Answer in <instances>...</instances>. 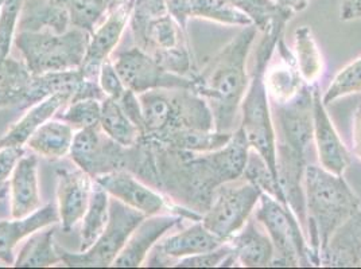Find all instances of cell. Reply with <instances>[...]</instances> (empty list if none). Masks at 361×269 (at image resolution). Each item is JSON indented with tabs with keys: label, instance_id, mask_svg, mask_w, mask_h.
I'll list each match as a JSON object with an SVG mask.
<instances>
[{
	"label": "cell",
	"instance_id": "obj_1",
	"mask_svg": "<svg viewBox=\"0 0 361 269\" xmlns=\"http://www.w3.org/2000/svg\"><path fill=\"white\" fill-rule=\"evenodd\" d=\"M150 140L157 158L158 190L200 215L211 208L221 184L241 178L251 150L240 127L223 149L211 152L180 150Z\"/></svg>",
	"mask_w": 361,
	"mask_h": 269
},
{
	"label": "cell",
	"instance_id": "obj_2",
	"mask_svg": "<svg viewBox=\"0 0 361 269\" xmlns=\"http://www.w3.org/2000/svg\"><path fill=\"white\" fill-rule=\"evenodd\" d=\"M271 115L275 128L278 180L287 205L297 215L303 232H306L303 177L309 150L314 143L313 85L306 84L294 99L285 104H272Z\"/></svg>",
	"mask_w": 361,
	"mask_h": 269
},
{
	"label": "cell",
	"instance_id": "obj_3",
	"mask_svg": "<svg viewBox=\"0 0 361 269\" xmlns=\"http://www.w3.org/2000/svg\"><path fill=\"white\" fill-rule=\"evenodd\" d=\"M254 25L243 27L192 77L193 92L211 108L214 131L235 132L241 101L250 84L247 60L256 38Z\"/></svg>",
	"mask_w": 361,
	"mask_h": 269
},
{
	"label": "cell",
	"instance_id": "obj_4",
	"mask_svg": "<svg viewBox=\"0 0 361 269\" xmlns=\"http://www.w3.org/2000/svg\"><path fill=\"white\" fill-rule=\"evenodd\" d=\"M306 239L319 260L334 230L360 210V199L344 180L321 165H307L303 177Z\"/></svg>",
	"mask_w": 361,
	"mask_h": 269
},
{
	"label": "cell",
	"instance_id": "obj_5",
	"mask_svg": "<svg viewBox=\"0 0 361 269\" xmlns=\"http://www.w3.org/2000/svg\"><path fill=\"white\" fill-rule=\"evenodd\" d=\"M287 23L288 22L286 20H275L263 32V38L256 47L255 62L250 77V84L240 105L241 131L245 134L250 147L259 152L267 165H270L276 180L275 128L264 75L276 44L283 37Z\"/></svg>",
	"mask_w": 361,
	"mask_h": 269
},
{
	"label": "cell",
	"instance_id": "obj_6",
	"mask_svg": "<svg viewBox=\"0 0 361 269\" xmlns=\"http://www.w3.org/2000/svg\"><path fill=\"white\" fill-rule=\"evenodd\" d=\"M137 96L143 111L146 136L176 130H214L209 105L192 89H152Z\"/></svg>",
	"mask_w": 361,
	"mask_h": 269
},
{
	"label": "cell",
	"instance_id": "obj_7",
	"mask_svg": "<svg viewBox=\"0 0 361 269\" xmlns=\"http://www.w3.org/2000/svg\"><path fill=\"white\" fill-rule=\"evenodd\" d=\"M254 217L263 225L272 241L275 256L271 267H319V260L288 205L262 193Z\"/></svg>",
	"mask_w": 361,
	"mask_h": 269
},
{
	"label": "cell",
	"instance_id": "obj_8",
	"mask_svg": "<svg viewBox=\"0 0 361 269\" xmlns=\"http://www.w3.org/2000/svg\"><path fill=\"white\" fill-rule=\"evenodd\" d=\"M88 31L73 29L62 34L51 31H19L16 44L31 75L78 69L85 57Z\"/></svg>",
	"mask_w": 361,
	"mask_h": 269
},
{
	"label": "cell",
	"instance_id": "obj_9",
	"mask_svg": "<svg viewBox=\"0 0 361 269\" xmlns=\"http://www.w3.org/2000/svg\"><path fill=\"white\" fill-rule=\"evenodd\" d=\"M147 215L134 209L119 199L109 202V221L102 236L90 249L72 254L59 246L61 261L68 267H109L119 256L130 236Z\"/></svg>",
	"mask_w": 361,
	"mask_h": 269
},
{
	"label": "cell",
	"instance_id": "obj_10",
	"mask_svg": "<svg viewBox=\"0 0 361 269\" xmlns=\"http://www.w3.org/2000/svg\"><path fill=\"white\" fill-rule=\"evenodd\" d=\"M262 190L243 178L221 184L211 208L201 223L214 236L226 242L235 236L254 214Z\"/></svg>",
	"mask_w": 361,
	"mask_h": 269
},
{
	"label": "cell",
	"instance_id": "obj_11",
	"mask_svg": "<svg viewBox=\"0 0 361 269\" xmlns=\"http://www.w3.org/2000/svg\"><path fill=\"white\" fill-rule=\"evenodd\" d=\"M71 155L90 177L126 170L128 147L115 142L103 131L102 125L80 130L73 137Z\"/></svg>",
	"mask_w": 361,
	"mask_h": 269
},
{
	"label": "cell",
	"instance_id": "obj_12",
	"mask_svg": "<svg viewBox=\"0 0 361 269\" xmlns=\"http://www.w3.org/2000/svg\"><path fill=\"white\" fill-rule=\"evenodd\" d=\"M114 66L124 85L136 94L152 89L183 88L193 90V80L190 77L167 72L139 47L119 53Z\"/></svg>",
	"mask_w": 361,
	"mask_h": 269
},
{
	"label": "cell",
	"instance_id": "obj_13",
	"mask_svg": "<svg viewBox=\"0 0 361 269\" xmlns=\"http://www.w3.org/2000/svg\"><path fill=\"white\" fill-rule=\"evenodd\" d=\"M313 134L321 167L336 175H344L350 163L349 152L322 103L318 84L313 85Z\"/></svg>",
	"mask_w": 361,
	"mask_h": 269
},
{
	"label": "cell",
	"instance_id": "obj_14",
	"mask_svg": "<svg viewBox=\"0 0 361 269\" xmlns=\"http://www.w3.org/2000/svg\"><path fill=\"white\" fill-rule=\"evenodd\" d=\"M130 19L128 3L108 13L106 22L94 31L90 39L85 57L78 68L82 80L99 81L102 66L108 60V56L121 41V34Z\"/></svg>",
	"mask_w": 361,
	"mask_h": 269
},
{
	"label": "cell",
	"instance_id": "obj_15",
	"mask_svg": "<svg viewBox=\"0 0 361 269\" xmlns=\"http://www.w3.org/2000/svg\"><path fill=\"white\" fill-rule=\"evenodd\" d=\"M224 244L223 239L214 236L201 221L170 236L155 248V254L149 261L150 267H169L171 260L213 251Z\"/></svg>",
	"mask_w": 361,
	"mask_h": 269
},
{
	"label": "cell",
	"instance_id": "obj_16",
	"mask_svg": "<svg viewBox=\"0 0 361 269\" xmlns=\"http://www.w3.org/2000/svg\"><path fill=\"white\" fill-rule=\"evenodd\" d=\"M276 58L271 57L266 69V88L272 104H285L294 99L306 85L303 81L294 53L287 47L283 37L275 47Z\"/></svg>",
	"mask_w": 361,
	"mask_h": 269
},
{
	"label": "cell",
	"instance_id": "obj_17",
	"mask_svg": "<svg viewBox=\"0 0 361 269\" xmlns=\"http://www.w3.org/2000/svg\"><path fill=\"white\" fill-rule=\"evenodd\" d=\"M96 183L100 184L108 194L114 195L123 204L145 213L149 217L158 214L166 208L165 198L162 195L151 190L140 180H135L127 170L100 175L96 178Z\"/></svg>",
	"mask_w": 361,
	"mask_h": 269
},
{
	"label": "cell",
	"instance_id": "obj_18",
	"mask_svg": "<svg viewBox=\"0 0 361 269\" xmlns=\"http://www.w3.org/2000/svg\"><path fill=\"white\" fill-rule=\"evenodd\" d=\"M90 175L84 170H57V198L62 230L69 232L90 205Z\"/></svg>",
	"mask_w": 361,
	"mask_h": 269
},
{
	"label": "cell",
	"instance_id": "obj_19",
	"mask_svg": "<svg viewBox=\"0 0 361 269\" xmlns=\"http://www.w3.org/2000/svg\"><path fill=\"white\" fill-rule=\"evenodd\" d=\"M226 242L232 248L231 257L235 264L247 268L271 267L275 249L266 229L254 215Z\"/></svg>",
	"mask_w": 361,
	"mask_h": 269
},
{
	"label": "cell",
	"instance_id": "obj_20",
	"mask_svg": "<svg viewBox=\"0 0 361 269\" xmlns=\"http://www.w3.org/2000/svg\"><path fill=\"white\" fill-rule=\"evenodd\" d=\"M182 220L185 218L173 213L169 215L154 214L150 215L149 220L145 218L130 236L121 254L115 258L114 265L123 268L139 267L147 257L151 248L157 244V241L161 239L167 230L180 224Z\"/></svg>",
	"mask_w": 361,
	"mask_h": 269
},
{
	"label": "cell",
	"instance_id": "obj_21",
	"mask_svg": "<svg viewBox=\"0 0 361 269\" xmlns=\"http://www.w3.org/2000/svg\"><path fill=\"white\" fill-rule=\"evenodd\" d=\"M319 265L333 268L361 267V210L334 230L325 248L319 252Z\"/></svg>",
	"mask_w": 361,
	"mask_h": 269
},
{
	"label": "cell",
	"instance_id": "obj_22",
	"mask_svg": "<svg viewBox=\"0 0 361 269\" xmlns=\"http://www.w3.org/2000/svg\"><path fill=\"white\" fill-rule=\"evenodd\" d=\"M11 214L14 218H25L39 208L38 158L35 155L20 156L11 173Z\"/></svg>",
	"mask_w": 361,
	"mask_h": 269
},
{
	"label": "cell",
	"instance_id": "obj_23",
	"mask_svg": "<svg viewBox=\"0 0 361 269\" xmlns=\"http://www.w3.org/2000/svg\"><path fill=\"white\" fill-rule=\"evenodd\" d=\"M69 3L71 0H23L18 20L19 31H68Z\"/></svg>",
	"mask_w": 361,
	"mask_h": 269
},
{
	"label": "cell",
	"instance_id": "obj_24",
	"mask_svg": "<svg viewBox=\"0 0 361 269\" xmlns=\"http://www.w3.org/2000/svg\"><path fill=\"white\" fill-rule=\"evenodd\" d=\"M133 35L137 47L152 58L188 45L186 31L182 30L178 22L169 13L151 19L139 30L133 31Z\"/></svg>",
	"mask_w": 361,
	"mask_h": 269
},
{
	"label": "cell",
	"instance_id": "obj_25",
	"mask_svg": "<svg viewBox=\"0 0 361 269\" xmlns=\"http://www.w3.org/2000/svg\"><path fill=\"white\" fill-rule=\"evenodd\" d=\"M59 221V210L53 205H47L42 209H38L25 218L0 221V260L6 264H14L13 251L20 239Z\"/></svg>",
	"mask_w": 361,
	"mask_h": 269
},
{
	"label": "cell",
	"instance_id": "obj_26",
	"mask_svg": "<svg viewBox=\"0 0 361 269\" xmlns=\"http://www.w3.org/2000/svg\"><path fill=\"white\" fill-rule=\"evenodd\" d=\"M72 99L69 93H57L38 103L16 123V125L0 139V149L22 147L31 134L60 109L62 105Z\"/></svg>",
	"mask_w": 361,
	"mask_h": 269
},
{
	"label": "cell",
	"instance_id": "obj_27",
	"mask_svg": "<svg viewBox=\"0 0 361 269\" xmlns=\"http://www.w3.org/2000/svg\"><path fill=\"white\" fill-rule=\"evenodd\" d=\"M82 82V75L80 69L65 70V72H50L44 75H31L29 87L26 93L18 105L20 109L29 108L31 105L38 104L47 97L57 93L75 94L80 84Z\"/></svg>",
	"mask_w": 361,
	"mask_h": 269
},
{
	"label": "cell",
	"instance_id": "obj_28",
	"mask_svg": "<svg viewBox=\"0 0 361 269\" xmlns=\"http://www.w3.org/2000/svg\"><path fill=\"white\" fill-rule=\"evenodd\" d=\"M232 134L233 132H217L214 130L212 131L176 130V131H169L165 134L147 136V137L173 149L193 151V152H211V151L223 149L231 140Z\"/></svg>",
	"mask_w": 361,
	"mask_h": 269
},
{
	"label": "cell",
	"instance_id": "obj_29",
	"mask_svg": "<svg viewBox=\"0 0 361 269\" xmlns=\"http://www.w3.org/2000/svg\"><path fill=\"white\" fill-rule=\"evenodd\" d=\"M73 130L65 121H46L27 140L32 150L47 159L65 156L73 143Z\"/></svg>",
	"mask_w": 361,
	"mask_h": 269
},
{
	"label": "cell",
	"instance_id": "obj_30",
	"mask_svg": "<svg viewBox=\"0 0 361 269\" xmlns=\"http://www.w3.org/2000/svg\"><path fill=\"white\" fill-rule=\"evenodd\" d=\"M294 50L303 81L314 85L324 73V60L309 26H301L294 32Z\"/></svg>",
	"mask_w": 361,
	"mask_h": 269
},
{
	"label": "cell",
	"instance_id": "obj_31",
	"mask_svg": "<svg viewBox=\"0 0 361 269\" xmlns=\"http://www.w3.org/2000/svg\"><path fill=\"white\" fill-rule=\"evenodd\" d=\"M54 230L32 233L29 241L22 248L16 265L19 268L50 267L61 261L59 245L54 244Z\"/></svg>",
	"mask_w": 361,
	"mask_h": 269
},
{
	"label": "cell",
	"instance_id": "obj_32",
	"mask_svg": "<svg viewBox=\"0 0 361 269\" xmlns=\"http://www.w3.org/2000/svg\"><path fill=\"white\" fill-rule=\"evenodd\" d=\"M100 125L109 137L124 147L134 146L143 136L135 124L121 111L118 101L111 97H106L102 103Z\"/></svg>",
	"mask_w": 361,
	"mask_h": 269
},
{
	"label": "cell",
	"instance_id": "obj_33",
	"mask_svg": "<svg viewBox=\"0 0 361 269\" xmlns=\"http://www.w3.org/2000/svg\"><path fill=\"white\" fill-rule=\"evenodd\" d=\"M188 18H202L228 26H250L251 19L229 0H186Z\"/></svg>",
	"mask_w": 361,
	"mask_h": 269
},
{
	"label": "cell",
	"instance_id": "obj_34",
	"mask_svg": "<svg viewBox=\"0 0 361 269\" xmlns=\"http://www.w3.org/2000/svg\"><path fill=\"white\" fill-rule=\"evenodd\" d=\"M81 229L80 251H87L102 236L109 221V199L106 190L96 183V189L90 196L88 209L84 214Z\"/></svg>",
	"mask_w": 361,
	"mask_h": 269
},
{
	"label": "cell",
	"instance_id": "obj_35",
	"mask_svg": "<svg viewBox=\"0 0 361 269\" xmlns=\"http://www.w3.org/2000/svg\"><path fill=\"white\" fill-rule=\"evenodd\" d=\"M30 78L26 65L0 57V106L20 104Z\"/></svg>",
	"mask_w": 361,
	"mask_h": 269
},
{
	"label": "cell",
	"instance_id": "obj_36",
	"mask_svg": "<svg viewBox=\"0 0 361 269\" xmlns=\"http://www.w3.org/2000/svg\"><path fill=\"white\" fill-rule=\"evenodd\" d=\"M239 11L248 16L257 31L267 30L275 20L290 22L294 13L275 0H229Z\"/></svg>",
	"mask_w": 361,
	"mask_h": 269
},
{
	"label": "cell",
	"instance_id": "obj_37",
	"mask_svg": "<svg viewBox=\"0 0 361 269\" xmlns=\"http://www.w3.org/2000/svg\"><path fill=\"white\" fill-rule=\"evenodd\" d=\"M241 178L252 183L257 189L262 190V193L271 195L275 199L287 205L286 196L283 194V190L275 174L272 173L270 165H267V162L259 152L252 149L248 152V158Z\"/></svg>",
	"mask_w": 361,
	"mask_h": 269
},
{
	"label": "cell",
	"instance_id": "obj_38",
	"mask_svg": "<svg viewBox=\"0 0 361 269\" xmlns=\"http://www.w3.org/2000/svg\"><path fill=\"white\" fill-rule=\"evenodd\" d=\"M361 92V57L345 66L338 75L334 77L325 94L322 96V103L326 105L334 103L350 94Z\"/></svg>",
	"mask_w": 361,
	"mask_h": 269
},
{
	"label": "cell",
	"instance_id": "obj_39",
	"mask_svg": "<svg viewBox=\"0 0 361 269\" xmlns=\"http://www.w3.org/2000/svg\"><path fill=\"white\" fill-rule=\"evenodd\" d=\"M108 6L109 0H71V25L90 34L97 22L108 13Z\"/></svg>",
	"mask_w": 361,
	"mask_h": 269
},
{
	"label": "cell",
	"instance_id": "obj_40",
	"mask_svg": "<svg viewBox=\"0 0 361 269\" xmlns=\"http://www.w3.org/2000/svg\"><path fill=\"white\" fill-rule=\"evenodd\" d=\"M60 119L68 123L72 128H78V130L100 125V119H102L100 100L85 99V100L71 101V105L61 115Z\"/></svg>",
	"mask_w": 361,
	"mask_h": 269
},
{
	"label": "cell",
	"instance_id": "obj_41",
	"mask_svg": "<svg viewBox=\"0 0 361 269\" xmlns=\"http://www.w3.org/2000/svg\"><path fill=\"white\" fill-rule=\"evenodd\" d=\"M23 0H1L0 6V57H8Z\"/></svg>",
	"mask_w": 361,
	"mask_h": 269
},
{
	"label": "cell",
	"instance_id": "obj_42",
	"mask_svg": "<svg viewBox=\"0 0 361 269\" xmlns=\"http://www.w3.org/2000/svg\"><path fill=\"white\" fill-rule=\"evenodd\" d=\"M232 252V248L228 242H224L221 246L208 251L204 254H195L189 257H183L176 263L177 268H216L221 267L226 257Z\"/></svg>",
	"mask_w": 361,
	"mask_h": 269
},
{
	"label": "cell",
	"instance_id": "obj_43",
	"mask_svg": "<svg viewBox=\"0 0 361 269\" xmlns=\"http://www.w3.org/2000/svg\"><path fill=\"white\" fill-rule=\"evenodd\" d=\"M118 104L121 105V111L126 113V116L131 120L136 125V128L145 134L146 132V125H145V118H143V111L142 105L139 101V96H136L135 92L131 89L124 90L118 100Z\"/></svg>",
	"mask_w": 361,
	"mask_h": 269
},
{
	"label": "cell",
	"instance_id": "obj_44",
	"mask_svg": "<svg viewBox=\"0 0 361 269\" xmlns=\"http://www.w3.org/2000/svg\"><path fill=\"white\" fill-rule=\"evenodd\" d=\"M99 84L103 92L106 93V97H111L114 100H118L127 87L121 81V75L116 72L115 66L106 61L102 66L100 75H99Z\"/></svg>",
	"mask_w": 361,
	"mask_h": 269
},
{
	"label": "cell",
	"instance_id": "obj_45",
	"mask_svg": "<svg viewBox=\"0 0 361 269\" xmlns=\"http://www.w3.org/2000/svg\"><path fill=\"white\" fill-rule=\"evenodd\" d=\"M22 155V147L0 149V198H4L8 193V177Z\"/></svg>",
	"mask_w": 361,
	"mask_h": 269
},
{
	"label": "cell",
	"instance_id": "obj_46",
	"mask_svg": "<svg viewBox=\"0 0 361 269\" xmlns=\"http://www.w3.org/2000/svg\"><path fill=\"white\" fill-rule=\"evenodd\" d=\"M166 6L167 13L178 22L182 30L186 31L189 20L186 14V0H166Z\"/></svg>",
	"mask_w": 361,
	"mask_h": 269
},
{
	"label": "cell",
	"instance_id": "obj_47",
	"mask_svg": "<svg viewBox=\"0 0 361 269\" xmlns=\"http://www.w3.org/2000/svg\"><path fill=\"white\" fill-rule=\"evenodd\" d=\"M340 19L343 22L361 19V0H341Z\"/></svg>",
	"mask_w": 361,
	"mask_h": 269
},
{
	"label": "cell",
	"instance_id": "obj_48",
	"mask_svg": "<svg viewBox=\"0 0 361 269\" xmlns=\"http://www.w3.org/2000/svg\"><path fill=\"white\" fill-rule=\"evenodd\" d=\"M352 149L361 161V103L356 106L352 119Z\"/></svg>",
	"mask_w": 361,
	"mask_h": 269
},
{
	"label": "cell",
	"instance_id": "obj_49",
	"mask_svg": "<svg viewBox=\"0 0 361 269\" xmlns=\"http://www.w3.org/2000/svg\"><path fill=\"white\" fill-rule=\"evenodd\" d=\"M278 4H281L282 7H285L287 10L295 13H300L302 10H305L307 7L309 0H275Z\"/></svg>",
	"mask_w": 361,
	"mask_h": 269
},
{
	"label": "cell",
	"instance_id": "obj_50",
	"mask_svg": "<svg viewBox=\"0 0 361 269\" xmlns=\"http://www.w3.org/2000/svg\"><path fill=\"white\" fill-rule=\"evenodd\" d=\"M130 0H109V6H108V13L115 10V8H119L121 6L127 4Z\"/></svg>",
	"mask_w": 361,
	"mask_h": 269
},
{
	"label": "cell",
	"instance_id": "obj_51",
	"mask_svg": "<svg viewBox=\"0 0 361 269\" xmlns=\"http://www.w3.org/2000/svg\"><path fill=\"white\" fill-rule=\"evenodd\" d=\"M0 6H1V0H0Z\"/></svg>",
	"mask_w": 361,
	"mask_h": 269
}]
</instances>
